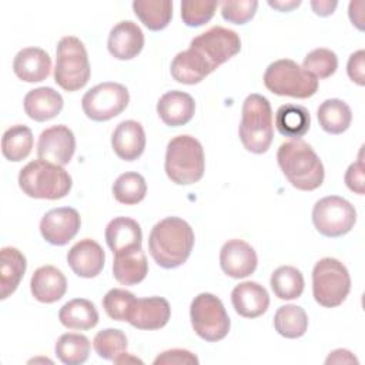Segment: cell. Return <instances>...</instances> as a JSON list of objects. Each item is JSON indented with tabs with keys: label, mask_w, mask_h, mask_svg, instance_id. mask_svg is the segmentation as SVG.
<instances>
[{
	"label": "cell",
	"mask_w": 365,
	"mask_h": 365,
	"mask_svg": "<svg viewBox=\"0 0 365 365\" xmlns=\"http://www.w3.org/2000/svg\"><path fill=\"white\" fill-rule=\"evenodd\" d=\"M312 222L317 231L324 237H342L354 228L356 211L345 198L328 195L315 202L312 208Z\"/></svg>",
	"instance_id": "8fae6325"
},
{
	"label": "cell",
	"mask_w": 365,
	"mask_h": 365,
	"mask_svg": "<svg viewBox=\"0 0 365 365\" xmlns=\"http://www.w3.org/2000/svg\"><path fill=\"white\" fill-rule=\"evenodd\" d=\"M27 268L26 257L14 247H4L0 252V298L11 295Z\"/></svg>",
	"instance_id": "484cf974"
},
{
	"label": "cell",
	"mask_w": 365,
	"mask_h": 365,
	"mask_svg": "<svg viewBox=\"0 0 365 365\" xmlns=\"http://www.w3.org/2000/svg\"><path fill=\"white\" fill-rule=\"evenodd\" d=\"M171 308L163 297L134 298L128 307L125 321L137 329H160L167 325Z\"/></svg>",
	"instance_id": "5bb4252c"
},
{
	"label": "cell",
	"mask_w": 365,
	"mask_h": 365,
	"mask_svg": "<svg viewBox=\"0 0 365 365\" xmlns=\"http://www.w3.org/2000/svg\"><path fill=\"white\" fill-rule=\"evenodd\" d=\"M130 94L125 86L106 81L90 88L81 98L84 114L93 121H107L125 110Z\"/></svg>",
	"instance_id": "7c38bea8"
},
{
	"label": "cell",
	"mask_w": 365,
	"mask_h": 365,
	"mask_svg": "<svg viewBox=\"0 0 365 365\" xmlns=\"http://www.w3.org/2000/svg\"><path fill=\"white\" fill-rule=\"evenodd\" d=\"M365 51L364 50H358L355 53H352L349 56L348 60V66H346V71L349 78L356 83L358 86H364L365 84Z\"/></svg>",
	"instance_id": "ee69618b"
},
{
	"label": "cell",
	"mask_w": 365,
	"mask_h": 365,
	"mask_svg": "<svg viewBox=\"0 0 365 365\" xmlns=\"http://www.w3.org/2000/svg\"><path fill=\"white\" fill-rule=\"evenodd\" d=\"M106 254L98 242L84 238L76 242L67 252V262L73 272L83 278L97 277L104 267Z\"/></svg>",
	"instance_id": "e0dca14e"
},
{
	"label": "cell",
	"mask_w": 365,
	"mask_h": 365,
	"mask_svg": "<svg viewBox=\"0 0 365 365\" xmlns=\"http://www.w3.org/2000/svg\"><path fill=\"white\" fill-rule=\"evenodd\" d=\"M90 78V63L87 50L80 38L63 37L56 50L54 81L66 91L83 88Z\"/></svg>",
	"instance_id": "52a82bcc"
},
{
	"label": "cell",
	"mask_w": 365,
	"mask_h": 365,
	"mask_svg": "<svg viewBox=\"0 0 365 365\" xmlns=\"http://www.w3.org/2000/svg\"><path fill=\"white\" fill-rule=\"evenodd\" d=\"M277 160L281 171L297 190L312 191L324 181L322 161L314 148L301 138L282 143L278 148Z\"/></svg>",
	"instance_id": "3957f363"
},
{
	"label": "cell",
	"mask_w": 365,
	"mask_h": 365,
	"mask_svg": "<svg viewBox=\"0 0 365 365\" xmlns=\"http://www.w3.org/2000/svg\"><path fill=\"white\" fill-rule=\"evenodd\" d=\"M108 51L118 60H131L144 47V34L141 29L131 20L117 23L108 34Z\"/></svg>",
	"instance_id": "ac0fdd59"
},
{
	"label": "cell",
	"mask_w": 365,
	"mask_h": 365,
	"mask_svg": "<svg viewBox=\"0 0 365 365\" xmlns=\"http://www.w3.org/2000/svg\"><path fill=\"white\" fill-rule=\"evenodd\" d=\"M51 70V58L47 51L38 47L21 48L13 60L14 74L27 83L43 81Z\"/></svg>",
	"instance_id": "7402d4cb"
},
{
	"label": "cell",
	"mask_w": 365,
	"mask_h": 365,
	"mask_svg": "<svg viewBox=\"0 0 365 365\" xmlns=\"http://www.w3.org/2000/svg\"><path fill=\"white\" fill-rule=\"evenodd\" d=\"M318 121L324 131L329 134H342L352 121L349 106L339 98H328L318 107Z\"/></svg>",
	"instance_id": "f546056e"
},
{
	"label": "cell",
	"mask_w": 365,
	"mask_h": 365,
	"mask_svg": "<svg viewBox=\"0 0 365 365\" xmlns=\"http://www.w3.org/2000/svg\"><path fill=\"white\" fill-rule=\"evenodd\" d=\"M240 138L242 145L254 153H265L274 137L272 110L268 98L261 94H250L242 103Z\"/></svg>",
	"instance_id": "5b68a950"
},
{
	"label": "cell",
	"mask_w": 365,
	"mask_h": 365,
	"mask_svg": "<svg viewBox=\"0 0 365 365\" xmlns=\"http://www.w3.org/2000/svg\"><path fill=\"white\" fill-rule=\"evenodd\" d=\"M217 6V1L184 0L181 3V19L188 27L202 26L212 19Z\"/></svg>",
	"instance_id": "f35d334b"
},
{
	"label": "cell",
	"mask_w": 365,
	"mask_h": 365,
	"mask_svg": "<svg viewBox=\"0 0 365 365\" xmlns=\"http://www.w3.org/2000/svg\"><path fill=\"white\" fill-rule=\"evenodd\" d=\"M147 194V184L141 174L128 171L117 177L113 184L114 198L125 205H134L144 200Z\"/></svg>",
	"instance_id": "d590c367"
},
{
	"label": "cell",
	"mask_w": 365,
	"mask_h": 365,
	"mask_svg": "<svg viewBox=\"0 0 365 365\" xmlns=\"http://www.w3.org/2000/svg\"><path fill=\"white\" fill-rule=\"evenodd\" d=\"M134 294L121 288L110 289L103 298V308L111 319L125 321V315L130 304L134 299Z\"/></svg>",
	"instance_id": "ab89813d"
},
{
	"label": "cell",
	"mask_w": 365,
	"mask_h": 365,
	"mask_svg": "<svg viewBox=\"0 0 365 365\" xmlns=\"http://www.w3.org/2000/svg\"><path fill=\"white\" fill-rule=\"evenodd\" d=\"M302 68L312 74L317 80L328 78L338 68V57L329 48H315L305 56Z\"/></svg>",
	"instance_id": "74e56055"
},
{
	"label": "cell",
	"mask_w": 365,
	"mask_h": 365,
	"mask_svg": "<svg viewBox=\"0 0 365 365\" xmlns=\"http://www.w3.org/2000/svg\"><path fill=\"white\" fill-rule=\"evenodd\" d=\"M30 289L37 301L53 304L64 297L67 279L58 268L53 265H43L31 275Z\"/></svg>",
	"instance_id": "cb8c5ba5"
},
{
	"label": "cell",
	"mask_w": 365,
	"mask_h": 365,
	"mask_svg": "<svg viewBox=\"0 0 365 365\" xmlns=\"http://www.w3.org/2000/svg\"><path fill=\"white\" fill-rule=\"evenodd\" d=\"M133 10L141 23L153 31H160L168 26L173 17V1L170 0H135Z\"/></svg>",
	"instance_id": "4dcf8cb0"
},
{
	"label": "cell",
	"mask_w": 365,
	"mask_h": 365,
	"mask_svg": "<svg viewBox=\"0 0 365 365\" xmlns=\"http://www.w3.org/2000/svg\"><path fill=\"white\" fill-rule=\"evenodd\" d=\"M111 145L121 160H137L145 148V133L143 125L134 120L121 121L111 135Z\"/></svg>",
	"instance_id": "ffe728a7"
},
{
	"label": "cell",
	"mask_w": 365,
	"mask_h": 365,
	"mask_svg": "<svg viewBox=\"0 0 365 365\" xmlns=\"http://www.w3.org/2000/svg\"><path fill=\"white\" fill-rule=\"evenodd\" d=\"M57 358L66 365L84 364L90 354V341L83 334H63L54 346Z\"/></svg>",
	"instance_id": "e575fe53"
},
{
	"label": "cell",
	"mask_w": 365,
	"mask_h": 365,
	"mask_svg": "<svg viewBox=\"0 0 365 365\" xmlns=\"http://www.w3.org/2000/svg\"><path fill=\"white\" fill-rule=\"evenodd\" d=\"M195 111L194 98L184 91L173 90L163 94L157 103V113L164 124L170 127L185 125Z\"/></svg>",
	"instance_id": "603a6c76"
},
{
	"label": "cell",
	"mask_w": 365,
	"mask_h": 365,
	"mask_svg": "<svg viewBox=\"0 0 365 365\" xmlns=\"http://www.w3.org/2000/svg\"><path fill=\"white\" fill-rule=\"evenodd\" d=\"M197 365L198 358L187 349H168L161 352L155 359L154 365Z\"/></svg>",
	"instance_id": "b9f144b4"
},
{
	"label": "cell",
	"mask_w": 365,
	"mask_h": 365,
	"mask_svg": "<svg viewBox=\"0 0 365 365\" xmlns=\"http://www.w3.org/2000/svg\"><path fill=\"white\" fill-rule=\"evenodd\" d=\"M351 291V277L346 267L336 258H322L312 269V294L325 308L341 305Z\"/></svg>",
	"instance_id": "9c48e42d"
},
{
	"label": "cell",
	"mask_w": 365,
	"mask_h": 365,
	"mask_svg": "<svg viewBox=\"0 0 365 365\" xmlns=\"http://www.w3.org/2000/svg\"><path fill=\"white\" fill-rule=\"evenodd\" d=\"M309 111L299 104H284L275 113V125L279 134L299 140L309 130Z\"/></svg>",
	"instance_id": "f1b7e54d"
},
{
	"label": "cell",
	"mask_w": 365,
	"mask_h": 365,
	"mask_svg": "<svg viewBox=\"0 0 365 365\" xmlns=\"http://www.w3.org/2000/svg\"><path fill=\"white\" fill-rule=\"evenodd\" d=\"M194 247L191 225L178 217H167L157 222L148 237V250L153 259L163 268L182 265Z\"/></svg>",
	"instance_id": "7a4b0ae2"
},
{
	"label": "cell",
	"mask_w": 365,
	"mask_h": 365,
	"mask_svg": "<svg viewBox=\"0 0 365 365\" xmlns=\"http://www.w3.org/2000/svg\"><path fill=\"white\" fill-rule=\"evenodd\" d=\"M274 328L281 336L295 339L307 332L308 317L304 308L298 305H282L274 315Z\"/></svg>",
	"instance_id": "1f68e13d"
},
{
	"label": "cell",
	"mask_w": 365,
	"mask_h": 365,
	"mask_svg": "<svg viewBox=\"0 0 365 365\" xmlns=\"http://www.w3.org/2000/svg\"><path fill=\"white\" fill-rule=\"evenodd\" d=\"M264 84L277 96L295 98L312 97L318 90V80L289 58L271 63L264 73Z\"/></svg>",
	"instance_id": "ba28073f"
},
{
	"label": "cell",
	"mask_w": 365,
	"mask_h": 365,
	"mask_svg": "<svg viewBox=\"0 0 365 365\" xmlns=\"http://www.w3.org/2000/svg\"><path fill=\"white\" fill-rule=\"evenodd\" d=\"M258 7L255 0H240V1H222L221 14L224 20L234 24H245L250 21Z\"/></svg>",
	"instance_id": "60d3db41"
},
{
	"label": "cell",
	"mask_w": 365,
	"mask_h": 365,
	"mask_svg": "<svg viewBox=\"0 0 365 365\" xmlns=\"http://www.w3.org/2000/svg\"><path fill=\"white\" fill-rule=\"evenodd\" d=\"M268 4L271 6V7H274V9H278L279 11H289V10H292V9H295V7H298L299 4H301V1L299 0H289V1H282V0H279V1H268Z\"/></svg>",
	"instance_id": "c3c4849f"
},
{
	"label": "cell",
	"mask_w": 365,
	"mask_h": 365,
	"mask_svg": "<svg viewBox=\"0 0 365 365\" xmlns=\"http://www.w3.org/2000/svg\"><path fill=\"white\" fill-rule=\"evenodd\" d=\"M76 151V138L73 131L63 124L46 128L37 143L38 160L66 165Z\"/></svg>",
	"instance_id": "4fadbf2b"
},
{
	"label": "cell",
	"mask_w": 365,
	"mask_h": 365,
	"mask_svg": "<svg viewBox=\"0 0 365 365\" xmlns=\"http://www.w3.org/2000/svg\"><path fill=\"white\" fill-rule=\"evenodd\" d=\"M58 319L68 329L86 331L97 325L98 312L91 301L86 298H74L61 307Z\"/></svg>",
	"instance_id": "83f0119b"
},
{
	"label": "cell",
	"mask_w": 365,
	"mask_h": 365,
	"mask_svg": "<svg viewBox=\"0 0 365 365\" xmlns=\"http://www.w3.org/2000/svg\"><path fill=\"white\" fill-rule=\"evenodd\" d=\"M33 148V133L27 125L16 124L7 128L1 138V153L9 161L24 160Z\"/></svg>",
	"instance_id": "d6a6232c"
},
{
	"label": "cell",
	"mask_w": 365,
	"mask_h": 365,
	"mask_svg": "<svg viewBox=\"0 0 365 365\" xmlns=\"http://www.w3.org/2000/svg\"><path fill=\"white\" fill-rule=\"evenodd\" d=\"M19 185L31 198L58 200L70 192L73 181L61 165L34 160L20 170Z\"/></svg>",
	"instance_id": "277c9868"
},
{
	"label": "cell",
	"mask_w": 365,
	"mask_h": 365,
	"mask_svg": "<svg viewBox=\"0 0 365 365\" xmlns=\"http://www.w3.org/2000/svg\"><path fill=\"white\" fill-rule=\"evenodd\" d=\"M81 225L77 210L60 207L47 211L40 221V232L51 245H66L78 232Z\"/></svg>",
	"instance_id": "9a60e30c"
},
{
	"label": "cell",
	"mask_w": 365,
	"mask_h": 365,
	"mask_svg": "<svg viewBox=\"0 0 365 365\" xmlns=\"http://www.w3.org/2000/svg\"><path fill=\"white\" fill-rule=\"evenodd\" d=\"M345 184L346 187L356 192L364 194V161H362V151L359 153V158L356 163H352L346 173H345Z\"/></svg>",
	"instance_id": "7bdbcfd3"
},
{
	"label": "cell",
	"mask_w": 365,
	"mask_h": 365,
	"mask_svg": "<svg viewBox=\"0 0 365 365\" xmlns=\"http://www.w3.org/2000/svg\"><path fill=\"white\" fill-rule=\"evenodd\" d=\"M336 6H338L336 1H329V0H312L311 1V7H312L314 13L318 16H322V17L332 14Z\"/></svg>",
	"instance_id": "bcb514c9"
},
{
	"label": "cell",
	"mask_w": 365,
	"mask_h": 365,
	"mask_svg": "<svg viewBox=\"0 0 365 365\" xmlns=\"http://www.w3.org/2000/svg\"><path fill=\"white\" fill-rule=\"evenodd\" d=\"M148 272V262L143 248L115 254L113 261V275L123 285L141 282Z\"/></svg>",
	"instance_id": "4316f807"
},
{
	"label": "cell",
	"mask_w": 365,
	"mask_h": 365,
	"mask_svg": "<svg viewBox=\"0 0 365 365\" xmlns=\"http://www.w3.org/2000/svg\"><path fill=\"white\" fill-rule=\"evenodd\" d=\"M63 97L51 87H38L30 90L24 100V111L34 121H47L54 118L63 110Z\"/></svg>",
	"instance_id": "d4e9b609"
},
{
	"label": "cell",
	"mask_w": 365,
	"mask_h": 365,
	"mask_svg": "<svg viewBox=\"0 0 365 365\" xmlns=\"http://www.w3.org/2000/svg\"><path fill=\"white\" fill-rule=\"evenodd\" d=\"M165 173L178 185L200 181L204 175L205 160L201 143L187 134L170 140L165 151Z\"/></svg>",
	"instance_id": "8992f818"
},
{
	"label": "cell",
	"mask_w": 365,
	"mask_h": 365,
	"mask_svg": "<svg viewBox=\"0 0 365 365\" xmlns=\"http://www.w3.org/2000/svg\"><path fill=\"white\" fill-rule=\"evenodd\" d=\"M231 302L238 315L244 318H257L268 309L269 295L258 282L245 281L232 289Z\"/></svg>",
	"instance_id": "d6986e66"
},
{
	"label": "cell",
	"mask_w": 365,
	"mask_h": 365,
	"mask_svg": "<svg viewBox=\"0 0 365 365\" xmlns=\"http://www.w3.org/2000/svg\"><path fill=\"white\" fill-rule=\"evenodd\" d=\"M127 336L121 329L107 328L96 334L93 339V346L97 355L103 359L115 361L127 352Z\"/></svg>",
	"instance_id": "8d00e7d4"
},
{
	"label": "cell",
	"mask_w": 365,
	"mask_h": 365,
	"mask_svg": "<svg viewBox=\"0 0 365 365\" xmlns=\"http://www.w3.org/2000/svg\"><path fill=\"white\" fill-rule=\"evenodd\" d=\"M356 4H358V1H351L348 13H349V19H351L352 24H355L359 30H362L364 26H362V11H361V9L364 7V4L359 7V10H356Z\"/></svg>",
	"instance_id": "7dc6e473"
},
{
	"label": "cell",
	"mask_w": 365,
	"mask_h": 365,
	"mask_svg": "<svg viewBox=\"0 0 365 365\" xmlns=\"http://www.w3.org/2000/svg\"><path fill=\"white\" fill-rule=\"evenodd\" d=\"M258 264L255 250L245 241L228 240L220 251L221 269L231 278H245L251 275Z\"/></svg>",
	"instance_id": "2e32d148"
},
{
	"label": "cell",
	"mask_w": 365,
	"mask_h": 365,
	"mask_svg": "<svg viewBox=\"0 0 365 365\" xmlns=\"http://www.w3.org/2000/svg\"><path fill=\"white\" fill-rule=\"evenodd\" d=\"M141 227L128 217H115L106 227V241L113 254H123L141 248Z\"/></svg>",
	"instance_id": "44dd1931"
},
{
	"label": "cell",
	"mask_w": 365,
	"mask_h": 365,
	"mask_svg": "<svg viewBox=\"0 0 365 365\" xmlns=\"http://www.w3.org/2000/svg\"><path fill=\"white\" fill-rule=\"evenodd\" d=\"M271 288L279 299H295L299 298L304 291V277L301 271L291 265L278 267L269 279Z\"/></svg>",
	"instance_id": "836d02e7"
},
{
	"label": "cell",
	"mask_w": 365,
	"mask_h": 365,
	"mask_svg": "<svg viewBox=\"0 0 365 365\" xmlns=\"http://www.w3.org/2000/svg\"><path fill=\"white\" fill-rule=\"evenodd\" d=\"M240 50L241 40L234 30L214 26L194 37L190 47L173 58L171 76L178 83L197 84Z\"/></svg>",
	"instance_id": "6da1fadb"
},
{
	"label": "cell",
	"mask_w": 365,
	"mask_h": 365,
	"mask_svg": "<svg viewBox=\"0 0 365 365\" xmlns=\"http://www.w3.org/2000/svg\"><path fill=\"white\" fill-rule=\"evenodd\" d=\"M190 317L195 334L208 342L221 341L230 331V317L214 294H198L191 302Z\"/></svg>",
	"instance_id": "30bf717a"
},
{
	"label": "cell",
	"mask_w": 365,
	"mask_h": 365,
	"mask_svg": "<svg viewBox=\"0 0 365 365\" xmlns=\"http://www.w3.org/2000/svg\"><path fill=\"white\" fill-rule=\"evenodd\" d=\"M325 364H358V359L348 349H335L328 355Z\"/></svg>",
	"instance_id": "f6af8a7d"
}]
</instances>
